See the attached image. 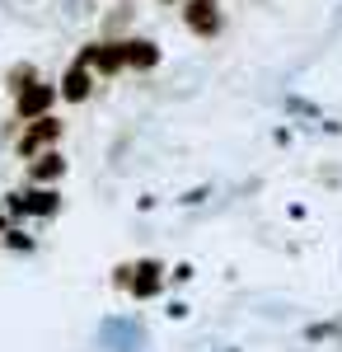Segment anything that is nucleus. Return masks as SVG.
I'll use <instances>...</instances> for the list:
<instances>
[{"label":"nucleus","mask_w":342,"mask_h":352,"mask_svg":"<svg viewBox=\"0 0 342 352\" xmlns=\"http://www.w3.org/2000/svg\"><path fill=\"white\" fill-rule=\"evenodd\" d=\"M66 164H61V155H43V160L33 164V179H56Z\"/></svg>","instance_id":"obj_9"},{"label":"nucleus","mask_w":342,"mask_h":352,"mask_svg":"<svg viewBox=\"0 0 342 352\" xmlns=\"http://www.w3.org/2000/svg\"><path fill=\"white\" fill-rule=\"evenodd\" d=\"M47 104H52V89H43V85H33V89H24V99H19V113H43L47 109Z\"/></svg>","instance_id":"obj_6"},{"label":"nucleus","mask_w":342,"mask_h":352,"mask_svg":"<svg viewBox=\"0 0 342 352\" xmlns=\"http://www.w3.org/2000/svg\"><path fill=\"white\" fill-rule=\"evenodd\" d=\"M155 263H146V268H141V277H136V296H155L159 292V277H155Z\"/></svg>","instance_id":"obj_8"},{"label":"nucleus","mask_w":342,"mask_h":352,"mask_svg":"<svg viewBox=\"0 0 342 352\" xmlns=\"http://www.w3.org/2000/svg\"><path fill=\"white\" fill-rule=\"evenodd\" d=\"M14 212H38V217H52V212H56V192H28V197H14Z\"/></svg>","instance_id":"obj_4"},{"label":"nucleus","mask_w":342,"mask_h":352,"mask_svg":"<svg viewBox=\"0 0 342 352\" xmlns=\"http://www.w3.org/2000/svg\"><path fill=\"white\" fill-rule=\"evenodd\" d=\"M183 19H187L192 33H202V38H207V33L220 28V10H216V0H192V5L183 10Z\"/></svg>","instance_id":"obj_1"},{"label":"nucleus","mask_w":342,"mask_h":352,"mask_svg":"<svg viewBox=\"0 0 342 352\" xmlns=\"http://www.w3.org/2000/svg\"><path fill=\"white\" fill-rule=\"evenodd\" d=\"M84 61H94L99 71H117V66L127 61V47H117V43H108V47H94V52H84Z\"/></svg>","instance_id":"obj_2"},{"label":"nucleus","mask_w":342,"mask_h":352,"mask_svg":"<svg viewBox=\"0 0 342 352\" xmlns=\"http://www.w3.org/2000/svg\"><path fill=\"white\" fill-rule=\"evenodd\" d=\"M61 94H66L71 104H80V99L89 94V71H84V61H80L76 71H66V80H61Z\"/></svg>","instance_id":"obj_3"},{"label":"nucleus","mask_w":342,"mask_h":352,"mask_svg":"<svg viewBox=\"0 0 342 352\" xmlns=\"http://www.w3.org/2000/svg\"><path fill=\"white\" fill-rule=\"evenodd\" d=\"M43 127H28L24 136V151H38V146H47V141H56L61 136V122H52V118H38Z\"/></svg>","instance_id":"obj_5"},{"label":"nucleus","mask_w":342,"mask_h":352,"mask_svg":"<svg viewBox=\"0 0 342 352\" xmlns=\"http://www.w3.org/2000/svg\"><path fill=\"white\" fill-rule=\"evenodd\" d=\"M127 61H132V66H155L159 61L155 43H127Z\"/></svg>","instance_id":"obj_7"}]
</instances>
